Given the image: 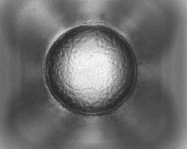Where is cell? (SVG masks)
<instances>
[{"instance_id":"obj_1","label":"cell","mask_w":187,"mask_h":149,"mask_svg":"<svg viewBox=\"0 0 187 149\" xmlns=\"http://www.w3.org/2000/svg\"><path fill=\"white\" fill-rule=\"evenodd\" d=\"M48 74L70 107L95 113L120 102L133 79L134 69L127 47L117 35L88 27L72 31L59 40Z\"/></svg>"}]
</instances>
